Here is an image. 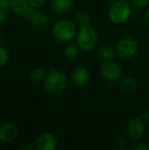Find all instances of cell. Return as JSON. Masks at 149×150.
I'll use <instances>...</instances> for the list:
<instances>
[{
    "label": "cell",
    "mask_w": 149,
    "mask_h": 150,
    "mask_svg": "<svg viewBox=\"0 0 149 150\" xmlns=\"http://www.w3.org/2000/svg\"><path fill=\"white\" fill-rule=\"evenodd\" d=\"M45 91L50 95L61 94L68 86V78L66 75L54 68H51L44 80Z\"/></svg>",
    "instance_id": "1"
},
{
    "label": "cell",
    "mask_w": 149,
    "mask_h": 150,
    "mask_svg": "<svg viewBox=\"0 0 149 150\" xmlns=\"http://www.w3.org/2000/svg\"><path fill=\"white\" fill-rule=\"evenodd\" d=\"M28 21L33 27L37 29H41V28L46 27L48 25L49 18H48V16L45 12L35 10L32 16Z\"/></svg>",
    "instance_id": "11"
},
{
    "label": "cell",
    "mask_w": 149,
    "mask_h": 150,
    "mask_svg": "<svg viewBox=\"0 0 149 150\" xmlns=\"http://www.w3.org/2000/svg\"><path fill=\"white\" fill-rule=\"evenodd\" d=\"M90 21H91V17L90 13L86 11H80L75 16V23L80 28L89 25Z\"/></svg>",
    "instance_id": "15"
},
{
    "label": "cell",
    "mask_w": 149,
    "mask_h": 150,
    "mask_svg": "<svg viewBox=\"0 0 149 150\" xmlns=\"http://www.w3.org/2000/svg\"><path fill=\"white\" fill-rule=\"evenodd\" d=\"M77 25L75 21L69 19H60L54 22L52 27L54 37L61 42H68L76 37Z\"/></svg>",
    "instance_id": "2"
},
{
    "label": "cell",
    "mask_w": 149,
    "mask_h": 150,
    "mask_svg": "<svg viewBox=\"0 0 149 150\" xmlns=\"http://www.w3.org/2000/svg\"><path fill=\"white\" fill-rule=\"evenodd\" d=\"M128 137L134 141L142 139L146 134V126L142 118H133L126 125Z\"/></svg>",
    "instance_id": "7"
},
{
    "label": "cell",
    "mask_w": 149,
    "mask_h": 150,
    "mask_svg": "<svg viewBox=\"0 0 149 150\" xmlns=\"http://www.w3.org/2000/svg\"><path fill=\"white\" fill-rule=\"evenodd\" d=\"M132 15V5L126 0L114 1L108 11L110 20L116 25L125 24Z\"/></svg>",
    "instance_id": "3"
},
{
    "label": "cell",
    "mask_w": 149,
    "mask_h": 150,
    "mask_svg": "<svg viewBox=\"0 0 149 150\" xmlns=\"http://www.w3.org/2000/svg\"><path fill=\"white\" fill-rule=\"evenodd\" d=\"M52 10L58 14H65L72 8L71 0H51L50 3Z\"/></svg>",
    "instance_id": "12"
},
{
    "label": "cell",
    "mask_w": 149,
    "mask_h": 150,
    "mask_svg": "<svg viewBox=\"0 0 149 150\" xmlns=\"http://www.w3.org/2000/svg\"><path fill=\"white\" fill-rule=\"evenodd\" d=\"M97 54L105 61H112L116 55V51L110 45H102L99 47Z\"/></svg>",
    "instance_id": "14"
},
{
    "label": "cell",
    "mask_w": 149,
    "mask_h": 150,
    "mask_svg": "<svg viewBox=\"0 0 149 150\" xmlns=\"http://www.w3.org/2000/svg\"><path fill=\"white\" fill-rule=\"evenodd\" d=\"M76 38L77 46L84 52L90 51L97 43V33L96 29L90 25L81 27Z\"/></svg>",
    "instance_id": "4"
},
{
    "label": "cell",
    "mask_w": 149,
    "mask_h": 150,
    "mask_svg": "<svg viewBox=\"0 0 149 150\" xmlns=\"http://www.w3.org/2000/svg\"><path fill=\"white\" fill-rule=\"evenodd\" d=\"M47 0H28V3L31 6L37 9V8L42 7L47 3Z\"/></svg>",
    "instance_id": "21"
},
{
    "label": "cell",
    "mask_w": 149,
    "mask_h": 150,
    "mask_svg": "<svg viewBox=\"0 0 149 150\" xmlns=\"http://www.w3.org/2000/svg\"><path fill=\"white\" fill-rule=\"evenodd\" d=\"M20 149L22 150H32L35 149V147L31 145V144H25V145H23L22 147H20Z\"/></svg>",
    "instance_id": "28"
},
{
    "label": "cell",
    "mask_w": 149,
    "mask_h": 150,
    "mask_svg": "<svg viewBox=\"0 0 149 150\" xmlns=\"http://www.w3.org/2000/svg\"><path fill=\"white\" fill-rule=\"evenodd\" d=\"M141 118H142V120H144V122L148 123L149 124V110L148 111H146V112L141 115Z\"/></svg>",
    "instance_id": "27"
},
{
    "label": "cell",
    "mask_w": 149,
    "mask_h": 150,
    "mask_svg": "<svg viewBox=\"0 0 149 150\" xmlns=\"http://www.w3.org/2000/svg\"><path fill=\"white\" fill-rule=\"evenodd\" d=\"M120 88L125 91H132L137 87V81L133 76H126L120 81Z\"/></svg>",
    "instance_id": "17"
},
{
    "label": "cell",
    "mask_w": 149,
    "mask_h": 150,
    "mask_svg": "<svg viewBox=\"0 0 149 150\" xmlns=\"http://www.w3.org/2000/svg\"><path fill=\"white\" fill-rule=\"evenodd\" d=\"M18 135V127L11 122L4 123L0 126V142L3 143H11L14 142Z\"/></svg>",
    "instance_id": "9"
},
{
    "label": "cell",
    "mask_w": 149,
    "mask_h": 150,
    "mask_svg": "<svg viewBox=\"0 0 149 150\" xmlns=\"http://www.w3.org/2000/svg\"><path fill=\"white\" fill-rule=\"evenodd\" d=\"M137 41L130 37L119 40L115 47L116 54L121 59H129L133 57L138 51Z\"/></svg>",
    "instance_id": "5"
},
{
    "label": "cell",
    "mask_w": 149,
    "mask_h": 150,
    "mask_svg": "<svg viewBox=\"0 0 149 150\" xmlns=\"http://www.w3.org/2000/svg\"><path fill=\"white\" fill-rule=\"evenodd\" d=\"M126 141L125 140H123V139H119V142H118V148L119 149H126Z\"/></svg>",
    "instance_id": "26"
},
{
    "label": "cell",
    "mask_w": 149,
    "mask_h": 150,
    "mask_svg": "<svg viewBox=\"0 0 149 150\" xmlns=\"http://www.w3.org/2000/svg\"><path fill=\"white\" fill-rule=\"evenodd\" d=\"M100 72L103 77L108 82H117L122 75L121 68L113 61H105L100 67Z\"/></svg>",
    "instance_id": "6"
},
{
    "label": "cell",
    "mask_w": 149,
    "mask_h": 150,
    "mask_svg": "<svg viewBox=\"0 0 149 150\" xmlns=\"http://www.w3.org/2000/svg\"><path fill=\"white\" fill-rule=\"evenodd\" d=\"M145 19H146V21L149 24V10L146 12V14H145Z\"/></svg>",
    "instance_id": "29"
},
{
    "label": "cell",
    "mask_w": 149,
    "mask_h": 150,
    "mask_svg": "<svg viewBox=\"0 0 149 150\" xmlns=\"http://www.w3.org/2000/svg\"><path fill=\"white\" fill-rule=\"evenodd\" d=\"M132 4L138 9L146 8L149 4V0H132Z\"/></svg>",
    "instance_id": "20"
},
{
    "label": "cell",
    "mask_w": 149,
    "mask_h": 150,
    "mask_svg": "<svg viewBox=\"0 0 149 150\" xmlns=\"http://www.w3.org/2000/svg\"><path fill=\"white\" fill-rule=\"evenodd\" d=\"M71 80L75 86L82 88L88 83L90 80V72L84 67H77L72 73Z\"/></svg>",
    "instance_id": "10"
},
{
    "label": "cell",
    "mask_w": 149,
    "mask_h": 150,
    "mask_svg": "<svg viewBox=\"0 0 149 150\" xmlns=\"http://www.w3.org/2000/svg\"><path fill=\"white\" fill-rule=\"evenodd\" d=\"M80 50L81 49L77 46V44H68L64 47L63 53L67 58H68L70 60H74L79 55Z\"/></svg>",
    "instance_id": "18"
},
{
    "label": "cell",
    "mask_w": 149,
    "mask_h": 150,
    "mask_svg": "<svg viewBox=\"0 0 149 150\" xmlns=\"http://www.w3.org/2000/svg\"><path fill=\"white\" fill-rule=\"evenodd\" d=\"M11 5V0H0V8L9 9Z\"/></svg>",
    "instance_id": "25"
},
{
    "label": "cell",
    "mask_w": 149,
    "mask_h": 150,
    "mask_svg": "<svg viewBox=\"0 0 149 150\" xmlns=\"http://www.w3.org/2000/svg\"><path fill=\"white\" fill-rule=\"evenodd\" d=\"M8 60H9V54L7 50L0 47V69L5 66Z\"/></svg>",
    "instance_id": "19"
},
{
    "label": "cell",
    "mask_w": 149,
    "mask_h": 150,
    "mask_svg": "<svg viewBox=\"0 0 149 150\" xmlns=\"http://www.w3.org/2000/svg\"><path fill=\"white\" fill-rule=\"evenodd\" d=\"M132 149L133 150H149V147L145 143H137L136 145L133 146Z\"/></svg>",
    "instance_id": "24"
},
{
    "label": "cell",
    "mask_w": 149,
    "mask_h": 150,
    "mask_svg": "<svg viewBox=\"0 0 149 150\" xmlns=\"http://www.w3.org/2000/svg\"><path fill=\"white\" fill-rule=\"evenodd\" d=\"M2 35H1V33H0V44H1V42H2Z\"/></svg>",
    "instance_id": "30"
},
{
    "label": "cell",
    "mask_w": 149,
    "mask_h": 150,
    "mask_svg": "<svg viewBox=\"0 0 149 150\" xmlns=\"http://www.w3.org/2000/svg\"><path fill=\"white\" fill-rule=\"evenodd\" d=\"M47 74V73L43 68H36L31 70V72L29 73V78L32 82L38 83L44 82Z\"/></svg>",
    "instance_id": "16"
},
{
    "label": "cell",
    "mask_w": 149,
    "mask_h": 150,
    "mask_svg": "<svg viewBox=\"0 0 149 150\" xmlns=\"http://www.w3.org/2000/svg\"><path fill=\"white\" fill-rule=\"evenodd\" d=\"M34 147L37 150H54L57 148V140L50 133H42L35 140Z\"/></svg>",
    "instance_id": "8"
},
{
    "label": "cell",
    "mask_w": 149,
    "mask_h": 150,
    "mask_svg": "<svg viewBox=\"0 0 149 150\" xmlns=\"http://www.w3.org/2000/svg\"><path fill=\"white\" fill-rule=\"evenodd\" d=\"M34 11H35V8H33L32 6H31V5H30V6L27 8V10L23 13V15H22L23 18L28 21V20L31 18V17L32 16V14H33V12H34Z\"/></svg>",
    "instance_id": "22"
},
{
    "label": "cell",
    "mask_w": 149,
    "mask_h": 150,
    "mask_svg": "<svg viewBox=\"0 0 149 150\" xmlns=\"http://www.w3.org/2000/svg\"><path fill=\"white\" fill-rule=\"evenodd\" d=\"M30 6L28 0H11L10 9L18 15H23V13Z\"/></svg>",
    "instance_id": "13"
},
{
    "label": "cell",
    "mask_w": 149,
    "mask_h": 150,
    "mask_svg": "<svg viewBox=\"0 0 149 150\" xmlns=\"http://www.w3.org/2000/svg\"><path fill=\"white\" fill-rule=\"evenodd\" d=\"M8 18V13L6 11V9L0 8V25L4 23Z\"/></svg>",
    "instance_id": "23"
}]
</instances>
